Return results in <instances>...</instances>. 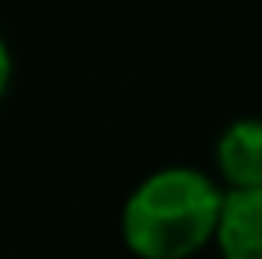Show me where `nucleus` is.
Returning <instances> with one entry per match:
<instances>
[{"label":"nucleus","instance_id":"nucleus-2","mask_svg":"<svg viewBox=\"0 0 262 259\" xmlns=\"http://www.w3.org/2000/svg\"><path fill=\"white\" fill-rule=\"evenodd\" d=\"M216 236L226 259H262V189L226 196Z\"/></svg>","mask_w":262,"mask_h":259},{"label":"nucleus","instance_id":"nucleus-3","mask_svg":"<svg viewBox=\"0 0 262 259\" xmlns=\"http://www.w3.org/2000/svg\"><path fill=\"white\" fill-rule=\"evenodd\" d=\"M223 176L236 189H262V120H239L216 146Z\"/></svg>","mask_w":262,"mask_h":259},{"label":"nucleus","instance_id":"nucleus-4","mask_svg":"<svg viewBox=\"0 0 262 259\" xmlns=\"http://www.w3.org/2000/svg\"><path fill=\"white\" fill-rule=\"evenodd\" d=\"M7 80H10V53H7L4 40H0V93H4Z\"/></svg>","mask_w":262,"mask_h":259},{"label":"nucleus","instance_id":"nucleus-1","mask_svg":"<svg viewBox=\"0 0 262 259\" xmlns=\"http://www.w3.org/2000/svg\"><path fill=\"white\" fill-rule=\"evenodd\" d=\"M223 196L196 169H163L126 203L123 236L143 259H183L219 229Z\"/></svg>","mask_w":262,"mask_h":259}]
</instances>
